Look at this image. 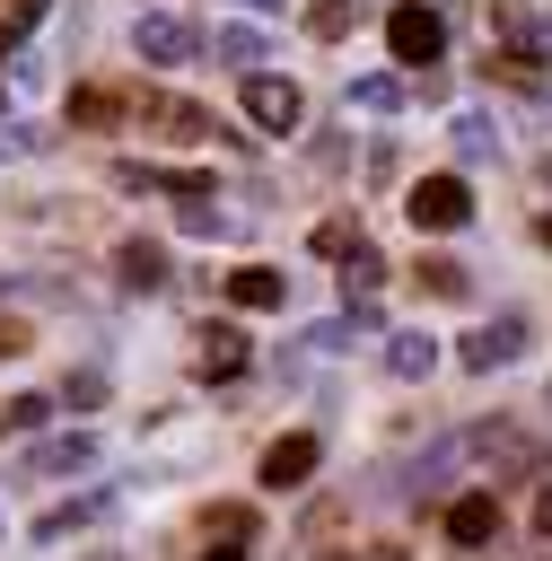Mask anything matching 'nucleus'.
Returning <instances> with one entry per match:
<instances>
[{"label": "nucleus", "mask_w": 552, "mask_h": 561, "mask_svg": "<svg viewBox=\"0 0 552 561\" xmlns=\"http://www.w3.org/2000/svg\"><path fill=\"white\" fill-rule=\"evenodd\" d=\"M386 44H394V61H412V70H421V61H438V53H447V18H438V9H421V0H403V9L386 18Z\"/></svg>", "instance_id": "f257e3e1"}, {"label": "nucleus", "mask_w": 552, "mask_h": 561, "mask_svg": "<svg viewBox=\"0 0 552 561\" xmlns=\"http://www.w3.org/2000/svg\"><path fill=\"white\" fill-rule=\"evenodd\" d=\"M403 210H412V228H464L473 219V193H464V175H421L403 193Z\"/></svg>", "instance_id": "f03ea898"}, {"label": "nucleus", "mask_w": 552, "mask_h": 561, "mask_svg": "<svg viewBox=\"0 0 552 561\" xmlns=\"http://www.w3.org/2000/svg\"><path fill=\"white\" fill-rule=\"evenodd\" d=\"M464 447H473L491 473H534V465H543V438H534V430H517V421H482Z\"/></svg>", "instance_id": "7ed1b4c3"}, {"label": "nucleus", "mask_w": 552, "mask_h": 561, "mask_svg": "<svg viewBox=\"0 0 552 561\" xmlns=\"http://www.w3.org/2000/svg\"><path fill=\"white\" fill-rule=\"evenodd\" d=\"M245 114H254L263 131H298V114H307V96H298L289 79H272V70H245Z\"/></svg>", "instance_id": "20e7f679"}, {"label": "nucleus", "mask_w": 552, "mask_h": 561, "mask_svg": "<svg viewBox=\"0 0 552 561\" xmlns=\"http://www.w3.org/2000/svg\"><path fill=\"white\" fill-rule=\"evenodd\" d=\"M131 114H140V123H158V131H175V140H210V131H219V123H210V105H193V96H158V88H149V96H131Z\"/></svg>", "instance_id": "39448f33"}, {"label": "nucleus", "mask_w": 552, "mask_h": 561, "mask_svg": "<svg viewBox=\"0 0 552 561\" xmlns=\"http://www.w3.org/2000/svg\"><path fill=\"white\" fill-rule=\"evenodd\" d=\"M517 351H526V316H499V324H482V333H464V342H456V359H464V368H508Z\"/></svg>", "instance_id": "423d86ee"}, {"label": "nucleus", "mask_w": 552, "mask_h": 561, "mask_svg": "<svg viewBox=\"0 0 552 561\" xmlns=\"http://www.w3.org/2000/svg\"><path fill=\"white\" fill-rule=\"evenodd\" d=\"M315 473V438L298 430V438H272V456H263V491H298Z\"/></svg>", "instance_id": "0eeeda50"}, {"label": "nucleus", "mask_w": 552, "mask_h": 561, "mask_svg": "<svg viewBox=\"0 0 552 561\" xmlns=\"http://www.w3.org/2000/svg\"><path fill=\"white\" fill-rule=\"evenodd\" d=\"M491 535H499V500H491V491H464V500L447 508V543L473 552V543H491Z\"/></svg>", "instance_id": "6e6552de"}, {"label": "nucleus", "mask_w": 552, "mask_h": 561, "mask_svg": "<svg viewBox=\"0 0 552 561\" xmlns=\"http://www.w3.org/2000/svg\"><path fill=\"white\" fill-rule=\"evenodd\" d=\"M114 272H123V289H166V280H175V272H166V245H149V237L114 245Z\"/></svg>", "instance_id": "1a4fd4ad"}, {"label": "nucleus", "mask_w": 552, "mask_h": 561, "mask_svg": "<svg viewBox=\"0 0 552 561\" xmlns=\"http://www.w3.org/2000/svg\"><path fill=\"white\" fill-rule=\"evenodd\" d=\"M193 342H202V377H237L245 368V333L237 324H202Z\"/></svg>", "instance_id": "9d476101"}, {"label": "nucleus", "mask_w": 552, "mask_h": 561, "mask_svg": "<svg viewBox=\"0 0 552 561\" xmlns=\"http://www.w3.org/2000/svg\"><path fill=\"white\" fill-rule=\"evenodd\" d=\"M193 44H202V35H193L184 18H140V53H149V61H184Z\"/></svg>", "instance_id": "9b49d317"}, {"label": "nucleus", "mask_w": 552, "mask_h": 561, "mask_svg": "<svg viewBox=\"0 0 552 561\" xmlns=\"http://www.w3.org/2000/svg\"><path fill=\"white\" fill-rule=\"evenodd\" d=\"M228 298H237V307H280V298H289V272L245 263V272H228Z\"/></svg>", "instance_id": "f8f14e48"}, {"label": "nucleus", "mask_w": 552, "mask_h": 561, "mask_svg": "<svg viewBox=\"0 0 552 561\" xmlns=\"http://www.w3.org/2000/svg\"><path fill=\"white\" fill-rule=\"evenodd\" d=\"M386 368H394L403 386H421V377L438 368V342H429V333H394V342H386Z\"/></svg>", "instance_id": "ddd939ff"}, {"label": "nucleus", "mask_w": 552, "mask_h": 561, "mask_svg": "<svg viewBox=\"0 0 552 561\" xmlns=\"http://www.w3.org/2000/svg\"><path fill=\"white\" fill-rule=\"evenodd\" d=\"M88 456H96V438H88V430H70V438H44V447L26 456V473H79Z\"/></svg>", "instance_id": "4468645a"}, {"label": "nucleus", "mask_w": 552, "mask_h": 561, "mask_svg": "<svg viewBox=\"0 0 552 561\" xmlns=\"http://www.w3.org/2000/svg\"><path fill=\"white\" fill-rule=\"evenodd\" d=\"M403 96H412V79H394V70H377V79H350V105H359V114H394Z\"/></svg>", "instance_id": "2eb2a0df"}, {"label": "nucleus", "mask_w": 552, "mask_h": 561, "mask_svg": "<svg viewBox=\"0 0 552 561\" xmlns=\"http://www.w3.org/2000/svg\"><path fill=\"white\" fill-rule=\"evenodd\" d=\"M412 280H421L429 298H464V289H473V272H464L456 254H421V272H412Z\"/></svg>", "instance_id": "dca6fc26"}, {"label": "nucleus", "mask_w": 552, "mask_h": 561, "mask_svg": "<svg viewBox=\"0 0 552 561\" xmlns=\"http://www.w3.org/2000/svg\"><path fill=\"white\" fill-rule=\"evenodd\" d=\"M210 53H219L228 70H254V61H263V35H254V26H210Z\"/></svg>", "instance_id": "f3484780"}, {"label": "nucleus", "mask_w": 552, "mask_h": 561, "mask_svg": "<svg viewBox=\"0 0 552 561\" xmlns=\"http://www.w3.org/2000/svg\"><path fill=\"white\" fill-rule=\"evenodd\" d=\"M123 114H131V96H114V88H79L70 96V123H88V131L96 123H123Z\"/></svg>", "instance_id": "a211bd4d"}, {"label": "nucleus", "mask_w": 552, "mask_h": 561, "mask_svg": "<svg viewBox=\"0 0 552 561\" xmlns=\"http://www.w3.org/2000/svg\"><path fill=\"white\" fill-rule=\"evenodd\" d=\"M377 280H386V263H377V254H368V237H359V245L342 254V298H377Z\"/></svg>", "instance_id": "6ab92c4d"}, {"label": "nucleus", "mask_w": 552, "mask_h": 561, "mask_svg": "<svg viewBox=\"0 0 552 561\" xmlns=\"http://www.w3.org/2000/svg\"><path fill=\"white\" fill-rule=\"evenodd\" d=\"M88 517H105V491H88V500H70V508H44V517H35V535H44V543H61V535H70V526H88Z\"/></svg>", "instance_id": "aec40b11"}, {"label": "nucleus", "mask_w": 552, "mask_h": 561, "mask_svg": "<svg viewBox=\"0 0 552 561\" xmlns=\"http://www.w3.org/2000/svg\"><path fill=\"white\" fill-rule=\"evenodd\" d=\"M456 149H464V158H491V149H499V123H491V114H456Z\"/></svg>", "instance_id": "412c9836"}, {"label": "nucleus", "mask_w": 552, "mask_h": 561, "mask_svg": "<svg viewBox=\"0 0 552 561\" xmlns=\"http://www.w3.org/2000/svg\"><path fill=\"white\" fill-rule=\"evenodd\" d=\"M35 18H44V0H0V53H9V44H18Z\"/></svg>", "instance_id": "4be33fe9"}, {"label": "nucleus", "mask_w": 552, "mask_h": 561, "mask_svg": "<svg viewBox=\"0 0 552 561\" xmlns=\"http://www.w3.org/2000/svg\"><path fill=\"white\" fill-rule=\"evenodd\" d=\"M350 245H359V219H324V228H315V254H333V263H342Z\"/></svg>", "instance_id": "5701e85b"}, {"label": "nucleus", "mask_w": 552, "mask_h": 561, "mask_svg": "<svg viewBox=\"0 0 552 561\" xmlns=\"http://www.w3.org/2000/svg\"><path fill=\"white\" fill-rule=\"evenodd\" d=\"M0 421H9V430H35V421H53V403H44V394H18V403H0Z\"/></svg>", "instance_id": "b1692460"}, {"label": "nucleus", "mask_w": 552, "mask_h": 561, "mask_svg": "<svg viewBox=\"0 0 552 561\" xmlns=\"http://www.w3.org/2000/svg\"><path fill=\"white\" fill-rule=\"evenodd\" d=\"M35 149H44L35 123H0V158H35Z\"/></svg>", "instance_id": "393cba45"}, {"label": "nucleus", "mask_w": 552, "mask_h": 561, "mask_svg": "<svg viewBox=\"0 0 552 561\" xmlns=\"http://www.w3.org/2000/svg\"><path fill=\"white\" fill-rule=\"evenodd\" d=\"M350 18H359V0H324V9H315V35H342Z\"/></svg>", "instance_id": "a878e982"}, {"label": "nucleus", "mask_w": 552, "mask_h": 561, "mask_svg": "<svg viewBox=\"0 0 552 561\" xmlns=\"http://www.w3.org/2000/svg\"><path fill=\"white\" fill-rule=\"evenodd\" d=\"M210 535H228V543H245V535H254V517H245V508H210Z\"/></svg>", "instance_id": "bb28decb"}, {"label": "nucleus", "mask_w": 552, "mask_h": 561, "mask_svg": "<svg viewBox=\"0 0 552 561\" xmlns=\"http://www.w3.org/2000/svg\"><path fill=\"white\" fill-rule=\"evenodd\" d=\"M61 394H70V403H79V412H88V403H96V394H105V377H96V368H79V377H70V386H61Z\"/></svg>", "instance_id": "cd10ccee"}, {"label": "nucleus", "mask_w": 552, "mask_h": 561, "mask_svg": "<svg viewBox=\"0 0 552 561\" xmlns=\"http://www.w3.org/2000/svg\"><path fill=\"white\" fill-rule=\"evenodd\" d=\"M324 561H403V543H359V552H324Z\"/></svg>", "instance_id": "c85d7f7f"}, {"label": "nucleus", "mask_w": 552, "mask_h": 561, "mask_svg": "<svg viewBox=\"0 0 552 561\" xmlns=\"http://www.w3.org/2000/svg\"><path fill=\"white\" fill-rule=\"evenodd\" d=\"M9 351H26V324H0V359H9Z\"/></svg>", "instance_id": "c756f323"}, {"label": "nucleus", "mask_w": 552, "mask_h": 561, "mask_svg": "<svg viewBox=\"0 0 552 561\" xmlns=\"http://www.w3.org/2000/svg\"><path fill=\"white\" fill-rule=\"evenodd\" d=\"M534 526H543V535H552V491H543V500H534Z\"/></svg>", "instance_id": "7c9ffc66"}, {"label": "nucleus", "mask_w": 552, "mask_h": 561, "mask_svg": "<svg viewBox=\"0 0 552 561\" xmlns=\"http://www.w3.org/2000/svg\"><path fill=\"white\" fill-rule=\"evenodd\" d=\"M534 237H543V245H552V210H543V219H534Z\"/></svg>", "instance_id": "2f4dec72"}, {"label": "nucleus", "mask_w": 552, "mask_h": 561, "mask_svg": "<svg viewBox=\"0 0 552 561\" xmlns=\"http://www.w3.org/2000/svg\"><path fill=\"white\" fill-rule=\"evenodd\" d=\"M245 9H280V0H245Z\"/></svg>", "instance_id": "473e14b6"}, {"label": "nucleus", "mask_w": 552, "mask_h": 561, "mask_svg": "<svg viewBox=\"0 0 552 561\" xmlns=\"http://www.w3.org/2000/svg\"><path fill=\"white\" fill-rule=\"evenodd\" d=\"M210 561H245V552H210Z\"/></svg>", "instance_id": "72a5a7b5"}, {"label": "nucleus", "mask_w": 552, "mask_h": 561, "mask_svg": "<svg viewBox=\"0 0 552 561\" xmlns=\"http://www.w3.org/2000/svg\"><path fill=\"white\" fill-rule=\"evenodd\" d=\"M0 430H9V421H0Z\"/></svg>", "instance_id": "f704fd0d"}]
</instances>
